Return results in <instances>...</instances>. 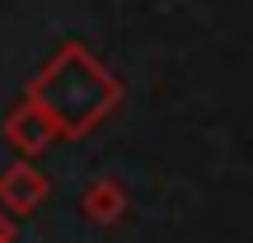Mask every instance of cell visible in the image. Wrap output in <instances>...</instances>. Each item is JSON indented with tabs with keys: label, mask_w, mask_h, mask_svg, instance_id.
Instances as JSON below:
<instances>
[{
	"label": "cell",
	"mask_w": 253,
	"mask_h": 243,
	"mask_svg": "<svg viewBox=\"0 0 253 243\" xmlns=\"http://www.w3.org/2000/svg\"><path fill=\"white\" fill-rule=\"evenodd\" d=\"M118 80L84 52L80 42H66L47 61V70L28 84V99L52 117L56 136H84L103 112L118 103Z\"/></svg>",
	"instance_id": "cell-1"
},
{
	"label": "cell",
	"mask_w": 253,
	"mask_h": 243,
	"mask_svg": "<svg viewBox=\"0 0 253 243\" xmlns=\"http://www.w3.org/2000/svg\"><path fill=\"white\" fill-rule=\"evenodd\" d=\"M42 197H47V178L28 159L24 164H9V169L0 173V206H5L9 215H28Z\"/></svg>",
	"instance_id": "cell-2"
},
{
	"label": "cell",
	"mask_w": 253,
	"mask_h": 243,
	"mask_svg": "<svg viewBox=\"0 0 253 243\" xmlns=\"http://www.w3.org/2000/svg\"><path fill=\"white\" fill-rule=\"evenodd\" d=\"M5 136H9V140H14L24 154H38L42 145H52L56 126H52V117H47V112L38 108L33 99H28V103H19V112L5 122Z\"/></svg>",
	"instance_id": "cell-3"
},
{
	"label": "cell",
	"mask_w": 253,
	"mask_h": 243,
	"mask_svg": "<svg viewBox=\"0 0 253 243\" xmlns=\"http://www.w3.org/2000/svg\"><path fill=\"white\" fill-rule=\"evenodd\" d=\"M122 206H126V197H122V187L113 178H99L89 192L80 197V210L89 220H99V225H108V220H118L122 215Z\"/></svg>",
	"instance_id": "cell-4"
},
{
	"label": "cell",
	"mask_w": 253,
	"mask_h": 243,
	"mask_svg": "<svg viewBox=\"0 0 253 243\" xmlns=\"http://www.w3.org/2000/svg\"><path fill=\"white\" fill-rule=\"evenodd\" d=\"M0 243H9V229H0Z\"/></svg>",
	"instance_id": "cell-5"
},
{
	"label": "cell",
	"mask_w": 253,
	"mask_h": 243,
	"mask_svg": "<svg viewBox=\"0 0 253 243\" xmlns=\"http://www.w3.org/2000/svg\"><path fill=\"white\" fill-rule=\"evenodd\" d=\"M0 229H5V220H0Z\"/></svg>",
	"instance_id": "cell-6"
}]
</instances>
